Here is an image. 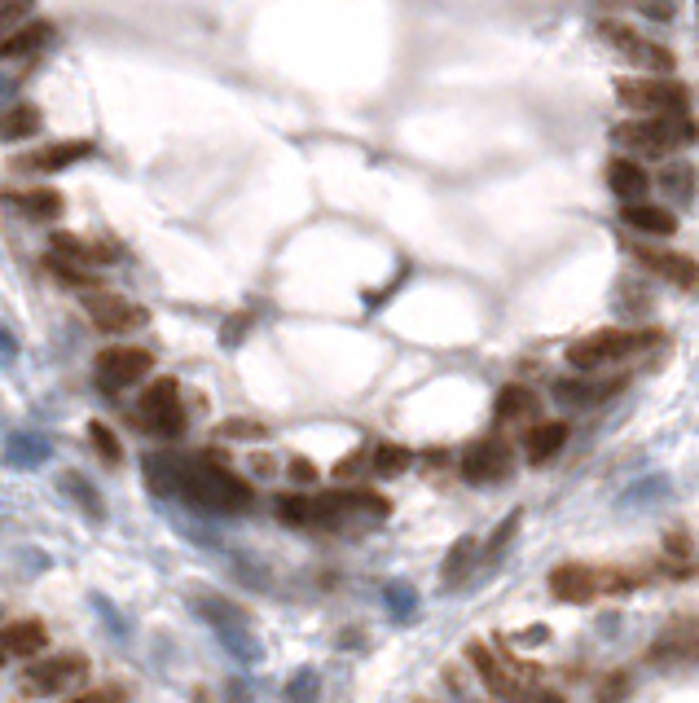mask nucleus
<instances>
[{"label":"nucleus","mask_w":699,"mask_h":703,"mask_svg":"<svg viewBox=\"0 0 699 703\" xmlns=\"http://www.w3.org/2000/svg\"><path fill=\"white\" fill-rule=\"evenodd\" d=\"M176 493L189 506L211 510V515H243L256 502V489L243 476H233L224 466V457H216V453L176 461Z\"/></svg>","instance_id":"nucleus-1"},{"label":"nucleus","mask_w":699,"mask_h":703,"mask_svg":"<svg viewBox=\"0 0 699 703\" xmlns=\"http://www.w3.org/2000/svg\"><path fill=\"white\" fill-rule=\"evenodd\" d=\"M660 334L655 330H634V325H608V330H594L586 338L567 343V366L580 370V374H594V370H612L638 351H647Z\"/></svg>","instance_id":"nucleus-2"},{"label":"nucleus","mask_w":699,"mask_h":703,"mask_svg":"<svg viewBox=\"0 0 699 703\" xmlns=\"http://www.w3.org/2000/svg\"><path fill=\"white\" fill-rule=\"evenodd\" d=\"M612 137H616V146L625 155L669 159L677 146H686L695 137V124L686 120V114H634V120L612 128Z\"/></svg>","instance_id":"nucleus-3"},{"label":"nucleus","mask_w":699,"mask_h":703,"mask_svg":"<svg viewBox=\"0 0 699 703\" xmlns=\"http://www.w3.org/2000/svg\"><path fill=\"white\" fill-rule=\"evenodd\" d=\"M634 584H638V576H629V571H608V567H586V563H559L550 571V594L567 607L594 603L603 594H629Z\"/></svg>","instance_id":"nucleus-4"},{"label":"nucleus","mask_w":699,"mask_h":703,"mask_svg":"<svg viewBox=\"0 0 699 703\" xmlns=\"http://www.w3.org/2000/svg\"><path fill=\"white\" fill-rule=\"evenodd\" d=\"M599 40H603L608 49H616L621 62L638 66L642 75H673V66H677V58H673L669 45H660L655 36H642V32L629 27V23L603 18V23H599Z\"/></svg>","instance_id":"nucleus-5"},{"label":"nucleus","mask_w":699,"mask_h":703,"mask_svg":"<svg viewBox=\"0 0 699 703\" xmlns=\"http://www.w3.org/2000/svg\"><path fill=\"white\" fill-rule=\"evenodd\" d=\"M155 370V351L142 347V343H110L97 351L93 361V379L101 392H124V387H137L146 383Z\"/></svg>","instance_id":"nucleus-6"},{"label":"nucleus","mask_w":699,"mask_h":703,"mask_svg":"<svg viewBox=\"0 0 699 703\" xmlns=\"http://www.w3.org/2000/svg\"><path fill=\"white\" fill-rule=\"evenodd\" d=\"M616 97L634 114H686V88L669 75H625L616 79Z\"/></svg>","instance_id":"nucleus-7"},{"label":"nucleus","mask_w":699,"mask_h":703,"mask_svg":"<svg viewBox=\"0 0 699 703\" xmlns=\"http://www.w3.org/2000/svg\"><path fill=\"white\" fill-rule=\"evenodd\" d=\"M137 422L150 435L176 440L185 431V400H181V383L176 379H150L146 392L137 396Z\"/></svg>","instance_id":"nucleus-8"},{"label":"nucleus","mask_w":699,"mask_h":703,"mask_svg":"<svg viewBox=\"0 0 699 703\" xmlns=\"http://www.w3.org/2000/svg\"><path fill=\"white\" fill-rule=\"evenodd\" d=\"M84 317L101 330V334H133V330H142L146 321H150V312L137 304V299H128V295H120V291H84Z\"/></svg>","instance_id":"nucleus-9"},{"label":"nucleus","mask_w":699,"mask_h":703,"mask_svg":"<svg viewBox=\"0 0 699 703\" xmlns=\"http://www.w3.org/2000/svg\"><path fill=\"white\" fill-rule=\"evenodd\" d=\"M625 251H629L651 278L673 282L677 291H695V286H699V264H695L690 256H682V251H669V247H660V243H651V238H625Z\"/></svg>","instance_id":"nucleus-10"},{"label":"nucleus","mask_w":699,"mask_h":703,"mask_svg":"<svg viewBox=\"0 0 699 703\" xmlns=\"http://www.w3.org/2000/svg\"><path fill=\"white\" fill-rule=\"evenodd\" d=\"M457 471H462L466 484H502L515 471V448L502 435H485V440H476L471 448L462 453Z\"/></svg>","instance_id":"nucleus-11"},{"label":"nucleus","mask_w":699,"mask_h":703,"mask_svg":"<svg viewBox=\"0 0 699 703\" xmlns=\"http://www.w3.org/2000/svg\"><path fill=\"white\" fill-rule=\"evenodd\" d=\"M84 668H88V659H84L79 651L49 655V659H40V664H32V668L23 673V690H27V694H58L62 686L79 681Z\"/></svg>","instance_id":"nucleus-12"},{"label":"nucleus","mask_w":699,"mask_h":703,"mask_svg":"<svg viewBox=\"0 0 699 703\" xmlns=\"http://www.w3.org/2000/svg\"><path fill=\"white\" fill-rule=\"evenodd\" d=\"M88 155H93V141H49V146H36L32 155H23L14 168L19 172H36V176H53V172L79 168Z\"/></svg>","instance_id":"nucleus-13"},{"label":"nucleus","mask_w":699,"mask_h":703,"mask_svg":"<svg viewBox=\"0 0 699 703\" xmlns=\"http://www.w3.org/2000/svg\"><path fill=\"white\" fill-rule=\"evenodd\" d=\"M621 383L625 379H616V374H603L599 379V370L594 374H572V379H559L554 383V396L563 400V405H572V409H590V405H603L608 396H616L621 392Z\"/></svg>","instance_id":"nucleus-14"},{"label":"nucleus","mask_w":699,"mask_h":703,"mask_svg":"<svg viewBox=\"0 0 699 703\" xmlns=\"http://www.w3.org/2000/svg\"><path fill=\"white\" fill-rule=\"evenodd\" d=\"M621 220L638 233V238H673L677 233V215L664 202H651V198L621 202Z\"/></svg>","instance_id":"nucleus-15"},{"label":"nucleus","mask_w":699,"mask_h":703,"mask_svg":"<svg viewBox=\"0 0 699 703\" xmlns=\"http://www.w3.org/2000/svg\"><path fill=\"white\" fill-rule=\"evenodd\" d=\"M53 40V27L45 18H27L19 27H10L5 36H0V66H10V62H27L36 58L45 45Z\"/></svg>","instance_id":"nucleus-16"},{"label":"nucleus","mask_w":699,"mask_h":703,"mask_svg":"<svg viewBox=\"0 0 699 703\" xmlns=\"http://www.w3.org/2000/svg\"><path fill=\"white\" fill-rule=\"evenodd\" d=\"M541 418V396L524 383H511L498 392V405H493V422L498 427H532Z\"/></svg>","instance_id":"nucleus-17"},{"label":"nucleus","mask_w":699,"mask_h":703,"mask_svg":"<svg viewBox=\"0 0 699 703\" xmlns=\"http://www.w3.org/2000/svg\"><path fill=\"white\" fill-rule=\"evenodd\" d=\"M608 185L621 202H638V198H651V172L642 168L638 155H616L608 163Z\"/></svg>","instance_id":"nucleus-18"},{"label":"nucleus","mask_w":699,"mask_h":703,"mask_svg":"<svg viewBox=\"0 0 699 703\" xmlns=\"http://www.w3.org/2000/svg\"><path fill=\"white\" fill-rule=\"evenodd\" d=\"M466 659H471V664L480 668V681H485L498 699H511V703H519V699H524V690H528V686H524L519 677H511V673H506V664H498L489 646L471 642V646H466Z\"/></svg>","instance_id":"nucleus-19"},{"label":"nucleus","mask_w":699,"mask_h":703,"mask_svg":"<svg viewBox=\"0 0 699 703\" xmlns=\"http://www.w3.org/2000/svg\"><path fill=\"white\" fill-rule=\"evenodd\" d=\"M45 646H49L45 620H10L5 629H0V651H5L10 659H32Z\"/></svg>","instance_id":"nucleus-20"},{"label":"nucleus","mask_w":699,"mask_h":703,"mask_svg":"<svg viewBox=\"0 0 699 703\" xmlns=\"http://www.w3.org/2000/svg\"><path fill=\"white\" fill-rule=\"evenodd\" d=\"M19 215H27V220H36V224H53L62 211H66V198L58 194V189H49V185H32V189H19V194H10L5 198Z\"/></svg>","instance_id":"nucleus-21"},{"label":"nucleus","mask_w":699,"mask_h":703,"mask_svg":"<svg viewBox=\"0 0 699 703\" xmlns=\"http://www.w3.org/2000/svg\"><path fill=\"white\" fill-rule=\"evenodd\" d=\"M563 444H567V422H550V418H537L528 431H524V453H528V461L532 466H545L550 457H559L563 453Z\"/></svg>","instance_id":"nucleus-22"},{"label":"nucleus","mask_w":699,"mask_h":703,"mask_svg":"<svg viewBox=\"0 0 699 703\" xmlns=\"http://www.w3.org/2000/svg\"><path fill=\"white\" fill-rule=\"evenodd\" d=\"M45 133V114L32 101H14L10 110H0V141H32Z\"/></svg>","instance_id":"nucleus-23"},{"label":"nucleus","mask_w":699,"mask_h":703,"mask_svg":"<svg viewBox=\"0 0 699 703\" xmlns=\"http://www.w3.org/2000/svg\"><path fill=\"white\" fill-rule=\"evenodd\" d=\"M651 185H660V194L669 202H690L695 198V168L686 159H664Z\"/></svg>","instance_id":"nucleus-24"},{"label":"nucleus","mask_w":699,"mask_h":703,"mask_svg":"<svg viewBox=\"0 0 699 703\" xmlns=\"http://www.w3.org/2000/svg\"><path fill=\"white\" fill-rule=\"evenodd\" d=\"M476 554H480V541H476V536L453 541V550H449V558H444V567H440V584H444V590H457V584L471 576Z\"/></svg>","instance_id":"nucleus-25"},{"label":"nucleus","mask_w":699,"mask_h":703,"mask_svg":"<svg viewBox=\"0 0 699 703\" xmlns=\"http://www.w3.org/2000/svg\"><path fill=\"white\" fill-rule=\"evenodd\" d=\"M647 655H651V659H686V655H699V625H677V629H669Z\"/></svg>","instance_id":"nucleus-26"},{"label":"nucleus","mask_w":699,"mask_h":703,"mask_svg":"<svg viewBox=\"0 0 699 703\" xmlns=\"http://www.w3.org/2000/svg\"><path fill=\"white\" fill-rule=\"evenodd\" d=\"M278 519L291 528H317V493H282Z\"/></svg>","instance_id":"nucleus-27"},{"label":"nucleus","mask_w":699,"mask_h":703,"mask_svg":"<svg viewBox=\"0 0 699 703\" xmlns=\"http://www.w3.org/2000/svg\"><path fill=\"white\" fill-rule=\"evenodd\" d=\"M409 461H414V453H409L405 444H375V448H370V476L392 480V476L409 471Z\"/></svg>","instance_id":"nucleus-28"},{"label":"nucleus","mask_w":699,"mask_h":703,"mask_svg":"<svg viewBox=\"0 0 699 703\" xmlns=\"http://www.w3.org/2000/svg\"><path fill=\"white\" fill-rule=\"evenodd\" d=\"M88 440H93V448H97V457H101L106 466H120V461H124V444H120V435H114L101 418H93V422H88Z\"/></svg>","instance_id":"nucleus-29"},{"label":"nucleus","mask_w":699,"mask_h":703,"mask_svg":"<svg viewBox=\"0 0 699 703\" xmlns=\"http://www.w3.org/2000/svg\"><path fill=\"white\" fill-rule=\"evenodd\" d=\"M312 699H317V673L304 668V673H295V681L286 686V703H312Z\"/></svg>","instance_id":"nucleus-30"},{"label":"nucleus","mask_w":699,"mask_h":703,"mask_svg":"<svg viewBox=\"0 0 699 703\" xmlns=\"http://www.w3.org/2000/svg\"><path fill=\"white\" fill-rule=\"evenodd\" d=\"M361 471H370V448H357V453H347L339 466H334V480H357Z\"/></svg>","instance_id":"nucleus-31"},{"label":"nucleus","mask_w":699,"mask_h":703,"mask_svg":"<svg viewBox=\"0 0 699 703\" xmlns=\"http://www.w3.org/2000/svg\"><path fill=\"white\" fill-rule=\"evenodd\" d=\"M36 5V0H0V27H19V23H27V10Z\"/></svg>","instance_id":"nucleus-32"},{"label":"nucleus","mask_w":699,"mask_h":703,"mask_svg":"<svg viewBox=\"0 0 699 703\" xmlns=\"http://www.w3.org/2000/svg\"><path fill=\"white\" fill-rule=\"evenodd\" d=\"M388 603H392V616L396 620H405V616H414V590H405V584H392V590H388Z\"/></svg>","instance_id":"nucleus-33"},{"label":"nucleus","mask_w":699,"mask_h":703,"mask_svg":"<svg viewBox=\"0 0 699 703\" xmlns=\"http://www.w3.org/2000/svg\"><path fill=\"white\" fill-rule=\"evenodd\" d=\"M629 694V677L625 673H612L608 681H603V690H599V703H616V699H625Z\"/></svg>","instance_id":"nucleus-34"},{"label":"nucleus","mask_w":699,"mask_h":703,"mask_svg":"<svg viewBox=\"0 0 699 703\" xmlns=\"http://www.w3.org/2000/svg\"><path fill=\"white\" fill-rule=\"evenodd\" d=\"M220 431H224V435H238V440H260V435H265V427H260V422H247V418H233V422H224Z\"/></svg>","instance_id":"nucleus-35"},{"label":"nucleus","mask_w":699,"mask_h":703,"mask_svg":"<svg viewBox=\"0 0 699 703\" xmlns=\"http://www.w3.org/2000/svg\"><path fill=\"white\" fill-rule=\"evenodd\" d=\"M515 528H519V510H515V515H506V519H502V528H498V536H493V541H489V558H498V554H502V545H506V541H511V536H515Z\"/></svg>","instance_id":"nucleus-36"},{"label":"nucleus","mask_w":699,"mask_h":703,"mask_svg":"<svg viewBox=\"0 0 699 703\" xmlns=\"http://www.w3.org/2000/svg\"><path fill=\"white\" fill-rule=\"evenodd\" d=\"M286 471H291V480H295V484H304V489H308V484H317V466H312V461H304V457H291Z\"/></svg>","instance_id":"nucleus-37"},{"label":"nucleus","mask_w":699,"mask_h":703,"mask_svg":"<svg viewBox=\"0 0 699 703\" xmlns=\"http://www.w3.org/2000/svg\"><path fill=\"white\" fill-rule=\"evenodd\" d=\"M62 484H66V489H71V493H75V497H79V502H84V506H88V510H93V515H101V502H97V497H93V489H88V484H84V480H75V476H66V480H62Z\"/></svg>","instance_id":"nucleus-38"},{"label":"nucleus","mask_w":699,"mask_h":703,"mask_svg":"<svg viewBox=\"0 0 699 703\" xmlns=\"http://www.w3.org/2000/svg\"><path fill=\"white\" fill-rule=\"evenodd\" d=\"M519 703H567V699H563L559 690H545V686H528Z\"/></svg>","instance_id":"nucleus-39"},{"label":"nucleus","mask_w":699,"mask_h":703,"mask_svg":"<svg viewBox=\"0 0 699 703\" xmlns=\"http://www.w3.org/2000/svg\"><path fill=\"white\" fill-rule=\"evenodd\" d=\"M66 703H120V690H88V694H75Z\"/></svg>","instance_id":"nucleus-40"},{"label":"nucleus","mask_w":699,"mask_h":703,"mask_svg":"<svg viewBox=\"0 0 699 703\" xmlns=\"http://www.w3.org/2000/svg\"><path fill=\"white\" fill-rule=\"evenodd\" d=\"M5 659H10V655H5V651H0V664H5Z\"/></svg>","instance_id":"nucleus-41"}]
</instances>
